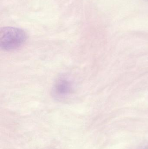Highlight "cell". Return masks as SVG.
Here are the masks:
<instances>
[{
    "label": "cell",
    "instance_id": "cell-1",
    "mask_svg": "<svg viewBox=\"0 0 148 149\" xmlns=\"http://www.w3.org/2000/svg\"><path fill=\"white\" fill-rule=\"evenodd\" d=\"M27 39L24 31L14 27H3L0 29V46L4 50H13L21 46Z\"/></svg>",
    "mask_w": 148,
    "mask_h": 149
},
{
    "label": "cell",
    "instance_id": "cell-2",
    "mask_svg": "<svg viewBox=\"0 0 148 149\" xmlns=\"http://www.w3.org/2000/svg\"><path fill=\"white\" fill-rule=\"evenodd\" d=\"M72 90L71 81L66 77L59 79L54 88L55 95L57 98H63L70 94Z\"/></svg>",
    "mask_w": 148,
    "mask_h": 149
}]
</instances>
